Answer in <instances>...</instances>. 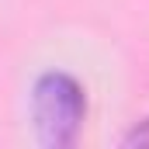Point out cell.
Masks as SVG:
<instances>
[{"label": "cell", "instance_id": "7a4b0ae2", "mask_svg": "<svg viewBox=\"0 0 149 149\" xmlns=\"http://www.w3.org/2000/svg\"><path fill=\"white\" fill-rule=\"evenodd\" d=\"M121 146H149V118L135 121V125L121 135Z\"/></svg>", "mask_w": 149, "mask_h": 149}, {"label": "cell", "instance_id": "6da1fadb", "mask_svg": "<svg viewBox=\"0 0 149 149\" xmlns=\"http://www.w3.org/2000/svg\"><path fill=\"white\" fill-rule=\"evenodd\" d=\"M87 121V90L73 73L49 70L31 87V128L38 146L70 149L76 146Z\"/></svg>", "mask_w": 149, "mask_h": 149}]
</instances>
